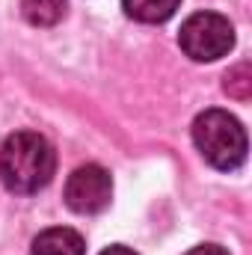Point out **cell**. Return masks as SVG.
<instances>
[{"label": "cell", "mask_w": 252, "mask_h": 255, "mask_svg": "<svg viewBox=\"0 0 252 255\" xmlns=\"http://www.w3.org/2000/svg\"><path fill=\"white\" fill-rule=\"evenodd\" d=\"M57 172L54 145L36 130H15L0 145V181L15 196L45 190Z\"/></svg>", "instance_id": "cell-1"}, {"label": "cell", "mask_w": 252, "mask_h": 255, "mask_svg": "<svg viewBox=\"0 0 252 255\" xmlns=\"http://www.w3.org/2000/svg\"><path fill=\"white\" fill-rule=\"evenodd\" d=\"M193 145L199 148V154L205 157L208 166L220 169V172H232L247 160V130L241 125L238 116H232L229 110H205L193 119Z\"/></svg>", "instance_id": "cell-2"}, {"label": "cell", "mask_w": 252, "mask_h": 255, "mask_svg": "<svg viewBox=\"0 0 252 255\" xmlns=\"http://www.w3.org/2000/svg\"><path fill=\"white\" fill-rule=\"evenodd\" d=\"M178 45L193 63H214L235 48V27L220 12H193L178 30Z\"/></svg>", "instance_id": "cell-3"}, {"label": "cell", "mask_w": 252, "mask_h": 255, "mask_svg": "<svg viewBox=\"0 0 252 255\" xmlns=\"http://www.w3.org/2000/svg\"><path fill=\"white\" fill-rule=\"evenodd\" d=\"M63 199H65V205H68V211H74L80 217L101 214L113 202V178H110V172L104 166L83 163V166H77L68 175Z\"/></svg>", "instance_id": "cell-4"}, {"label": "cell", "mask_w": 252, "mask_h": 255, "mask_svg": "<svg viewBox=\"0 0 252 255\" xmlns=\"http://www.w3.org/2000/svg\"><path fill=\"white\" fill-rule=\"evenodd\" d=\"M30 255H86V241L80 232H74L68 226H54V229H45L42 235H36Z\"/></svg>", "instance_id": "cell-5"}, {"label": "cell", "mask_w": 252, "mask_h": 255, "mask_svg": "<svg viewBox=\"0 0 252 255\" xmlns=\"http://www.w3.org/2000/svg\"><path fill=\"white\" fill-rule=\"evenodd\" d=\"M181 0H122V9L130 21L139 24H163L178 12Z\"/></svg>", "instance_id": "cell-6"}, {"label": "cell", "mask_w": 252, "mask_h": 255, "mask_svg": "<svg viewBox=\"0 0 252 255\" xmlns=\"http://www.w3.org/2000/svg\"><path fill=\"white\" fill-rule=\"evenodd\" d=\"M68 12V0H21V15L33 27H54Z\"/></svg>", "instance_id": "cell-7"}, {"label": "cell", "mask_w": 252, "mask_h": 255, "mask_svg": "<svg viewBox=\"0 0 252 255\" xmlns=\"http://www.w3.org/2000/svg\"><path fill=\"white\" fill-rule=\"evenodd\" d=\"M223 89H226V95H232V98H238V101H247L252 95V68H250V63H238L235 68H229L226 77H223Z\"/></svg>", "instance_id": "cell-8"}, {"label": "cell", "mask_w": 252, "mask_h": 255, "mask_svg": "<svg viewBox=\"0 0 252 255\" xmlns=\"http://www.w3.org/2000/svg\"><path fill=\"white\" fill-rule=\"evenodd\" d=\"M184 255H229V250L220 247V244H199V247L187 250Z\"/></svg>", "instance_id": "cell-9"}, {"label": "cell", "mask_w": 252, "mask_h": 255, "mask_svg": "<svg viewBox=\"0 0 252 255\" xmlns=\"http://www.w3.org/2000/svg\"><path fill=\"white\" fill-rule=\"evenodd\" d=\"M98 255H136V253H133V250H127V247H119V244H116V247H107L104 253H98Z\"/></svg>", "instance_id": "cell-10"}]
</instances>
